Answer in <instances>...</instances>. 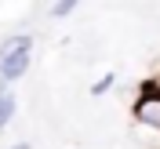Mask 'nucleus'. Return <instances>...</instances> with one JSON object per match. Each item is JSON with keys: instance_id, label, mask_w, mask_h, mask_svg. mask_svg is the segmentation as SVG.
<instances>
[{"instance_id": "20e7f679", "label": "nucleus", "mask_w": 160, "mask_h": 149, "mask_svg": "<svg viewBox=\"0 0 160 149\" xmlns=\"http://www.w3.org/2000/svg\"><path fill=\"white\" fill-rule=\"evenodd\" d=\"M113 87H117V73H102V77L91 84V95H95V98H102V95H109Z\"/></svg>"}, {"instance_id": "0eeeda50", "label": "nucleus", "mask_w": 160, "mask_h": 149, "mask_svg": "<svg viewBox=\"0 0 160 149\" xmlns=\"http://www.w3.org/2000/svg\"><path fill=\"white\" fill-rule=\"evenodd\" d=\"M153 80H157V87H160V77H153Z\"/></svg>"}, {"instance_id": "39448f33", "label": "nucleus", "mask_w": 160, "mask_h": 149, "mask_svg": "<svg viewBox=\"0 0 160 149\" xmlns=\"http://www.w3.org/2000/svg\"><path fill=\"white\" fill-rule=\"evenodd\" d=\"M77 4L80 0H55L51 4V18H69L73 11H77Z\"/></svg>"}, {"instance_id": "f257e3e1", "label": "nucleus", "mask_w": 160, "mask_h": 149, "mask_svg": "<svg viewBox=\"0 0 160 149\" xmlns=\"http://www.w3.org/2000/svg\"><path fill=\"white\" fill-rule=\"evenodd\" d=\"M33 47H37L33 33H11V37L0 40V80L4 84H15V80H22L29 73Z\"/></svg>"}, {"instance_id": "423d86ee", "label": "nucleus", "mask_w": 160, "mask_h": 149, "mask_svg": "<svg viewBox=\"0 0 160 149\" xmlns=\"http://www.w3.org/2000/svg\"><path fill=\"white\" fill-rule=\"evenodd\" d=\"M11 149H33V146H29V142H15Z\"/></svg>"}, {"instance_id": "7ed1b4c3", "label": "nucleus", "mask_w": 160, "mask_h": 149, "mask_svg": "<svg viewBox=\"0 0 160 149\" xmlns=\"http://www.w3.org/2000/svg\"><path fill=\"white\" fill-rule=\"evenodd\" d=\"M15 109H18V98H15L11 84H4V80H0V131L15 120Z\"/></svg>"}, {"instance_id": "f03ea898", "label": "nucleus", "mask_w": 160, "mask_h": 149, "mask_svg": "<svg viewBox=\"0 0 160 149\" xmlns=\"http://www.w3.org/2000/svg\"><path fill=\"white\" fill-rule=\"evenodd\" d=\"M131 117L138 127H149V131H160V87L157 80H146L131 102Z\"/></svg>"}]
</instances>
